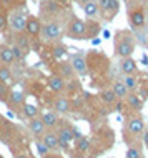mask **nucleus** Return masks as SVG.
I'll list each match as a JSON object with an SVG mask.
<instances>
[{"instance_id":"nucleus-1","label":"nucleus","mask_w":148,"mask_h":158,"mask_svg":"<svg viewBox=\"0 0 148 158\" xmlns=\"http://www.w3.org/2000/svg\"><path fill=\"white\" fill-rule=\"evenodd\" d=\"M133 50H135V38L126 32H118L115 42V53L120 58H125V57H132Z\"/></svg>"},{"instance_id":"nucleus-2","label":"nucleus","mask_w":148,"mask_h":158,"mask_svg":"<svg viewBox=\"0 0 148 158\" xmlns=\"http://www.w3.org/2000/svg\"><path fill=\"white\" fill-rule=\"evenodd\" d=\"M65 33L68 37H72V38H83V37H87V33H88V22L73 17V19L67 23Z\"/></svg>"},{"instance_id":"nucleus-3","label":"nucleus","mask_w":148,"mask_h":158,"mask_svg":"<svg viewBox=\"0 0 148 158\" xmlns=\"http://www.w3.org/2000/svg\"><path fill=\"white\" fill-rule=\"evenodd\" d=\"M40 33H43V37L47 38V40H57V42H60L62 37L65 35V30H63V27H62L60 22H57V20H50V22L42 25Z\"/></svg>"},{"instance_id":"nucleus-4","label":"nucleus","mask_w":148,"mask_h":158,"mask_svg":"<svg viewBox=\"0 0 148 158\" xmlns=\"http://www.w3.org/2000/svg\"><path fill=\"white\" fill-rule=\"evenodd\" d=\"M98 2V8L103 14L105 20H113V17L118 12V0H97Z\"/></svg>"},{"instance_id":"nucleus-5","label":"nucleus","mask_w":148,"mask_h":158,"mask_svg":"<svg viewBox=\"0 0 148 158\" xmlns=\"http://www.w3.org/2000/svg\"><path fill=\"white\" fill-rule=\"evenodd\" d=\"M25 23H27V15L22 12H14L8 17V27L14 32H25Z\"/></svg>"},{"instance_id":"nucleus-6","label":"nucleus","mask_w":148,"mask_h":158,"mask_svg":"<svg viewBox=\"0 0 148 158\" xmlns=\"http://www.w3.org/2000/svg\"><path fill=\"white\" fill-rule=\"evenodd\" d=\"M40 30H42V22L37 19V17L28 15L27 17V23H25V33H27L28 37H39Z\"/></svg>"},{"instance_id":"nucleus-7","label":"nucleus","mask_w":148,"mask_h":158,"mask_svg":"<svg viewBox=\"0 0 148 158\" xmlns=\"http://www.w3.org/2000/svg\"><path fill=\"white\" fill-rule=\"evenodd\" d=\"M7 103L10 108H20L23 103H25V95H23V92H20V90H12V92H8V95H7Z\"/></svg>"},{"instance_id":"nucleus-8","label":"nucleus","mask_w":148,"mask_h":158,"mask_svg":"<svg viewBox=\"0 0 148 158\" xmlns=\"http://www.w3.org/2000/svg\"><path fill=\"white\" fill-rule=\"evenodd\" d=\"M28 130H30V133H32L33 136H35V138H40V136L45 133L47 127L43 125L42 118L35 117V118H30V122H28Z\"/></svg>"},{"instance_id":"nucleus-9","label":"nucleus","mask_w":148,"mask_h":158,"mask_svg":"<svg viewBox=\"0 0 148 158\" xmlns=\"http://www.w3.org/2000/svg\"><path fill=\"white\" fill-rule=\"evenodd\" d=\"M128 20H130V25L137 30V28H142L145 25V12L142 8H137V10H132L128 15Z\"/></svg>"},{"instance_id":"nucleus-10","label":"nucleus","mask_w":148,"mask_h":158,"mask_svg":"<svg viewBox=\"0 0 148 158\" xmlns=\"http://www.w3.org/2000/svg\"><path fill=\"white\" fill-rule=\"evenodd\" d=\"M120 70L123 75H135L137 73V62L132 57H125L120 60Z\"/></svg>"},{"instance_id":"nucleus-11","label":"nucleus","mask_w":148,"mask_h":158,"mask_svg":"<svg viewBox=\"0 0 148 158\" xmlns=\"http://www.w3.org/2000/svg\"><path fill=\"white\" fill-rule=\"evenodd\" d=\"M82 8H83V14H85L88 19H93V17H97L100 14L98 2H97V0H88V2H85L82 5Z\"/></svg>"},{"instance_id":"nucleus-12","label":"nucleus","mask_w":148,"mask_h":158,"mask_svg":"<svg viewBox=\"0 0 148 158\" xmlns=\"http://www.w3.org/2000/svg\"><path fill=\"white\" fill-rule=\"evenodd\" d=\"M42 136H43L42 142L47 145L50 150H57V148H58V136H57L55 131H47V130H45V133Z\"/></svg>"},{"instance_id":"nucleus-13","label":"nucleus","mask_w":148,"mask_h":158,"mask_svg":"<svg viewBox=\"0 0 148 158\" xmlns=\"http://www.w3.org/2000/svg\"><path fill=\"white\" fill-rule=\"evenodd\" d=\"M53 108L57 110V113H67V112H70L72 103H70L68 98H65V97H58L57 100L53 102Z\"/></svg>"},{"instance_id":"nucleus-14","label":"nucleus","mask_w":148,"mask_h":158,"mask_svg":"<svg viewBox=\"0 0 148 158\" xmlns=\"http://www.w3.org/2000/svg\"><path fill=\"white\" fill-rule=\"evenodd\" d=\"M145 130V123L142 118H130L128 120V131L132 135H140Z\"/></svg>"},{"instance_id":"nucleus-15","label":"nucleus","mask_w":148,"mask_h":158,"mask_svg":"<svg viewBox=\"0 0 148 158\" xmlns=\"http://www.w3.org/2000/svg\"><path fill=\"white\" fill-rule=\"evenodd\" d=\"M72 70L78 75H85L87 73V62L83 57H75L72 62Z\"/></svg>"},{"instance_id":"nucleus-16","label":"nucleus","mask_w":148,"mask_h":158,"mask_svg":"<svg viewBox=\"0 0 148 158\" xmlns=\"http://www.w3.org/2000/svg\"><path fill=\"white\" fill-rule=\"evenodd\" d=\"M40 118H42V122H43V125L47 128H55L57 123H58V115L55 112H45Z\"/></svg>"},{"instance_id":"nucleus-17","label":"nucleus","mask_w":148,"mask_h":158,"mask_svg":"<svg viewBox=\"0 0 148 158\" xmlns=\"http://www.w3.org/2000/svg\"><path fill=\"white\" fill-rule=\"evenodd\" d=\"M125 100H126V103H128L130 108H133V110H140L142 106H143V102H142V98L137 95V93H126V97H125Z\"/></svg>"},{"instance_id":"nucleus-18","label":"nucleus","mask_w":148,"mask_h":158,"mask_svg":"<svg viewBox=\"0 0 148 158\" xmlns=\"http://www.w3.org/2000/svg\"><path fill=\"white\" fill-rule=\"evenodd\" d=\"M48 85H50V88H52L53 92L60 93V92H63V88H65V80H63L62 77L53 75V77L48 78Z\"/></svg>"},{"instance_id":"nucleus-19","label":"nucleus","mask_w":148,"mask_h":158,"mask_svg":"<svg viewBox=\"0 0 148 158\" xmlns=\"http://www.w3.org/2000/svg\"><path fill=\"white\" fill-rule=\"evenodd\" d=\"M112 90H113V93H115V97L120 98V100H123V98L126 97V93L130 92L128 88L125 87V83L121 82V80H117V82L113 83V88H112Z\"/></svg>"},{"instance_id":"nucleus-20","label":"nucleus","mask_w":148,"mask_h":158,"mask_svg":"<svg viewBox=\"0 0 148 158\" xmlns=\"http://www.w3.org/2000/svg\"><path fill=\"white\" fill-rule=\"evenodd\" d=\"M0 62H2V65H10L14 62V55L10 52V47H5V45L0 47Z\"/></svg>"},{"instance_id":"nucleus-21","label":"nucleus","mask_w":148,"mask_h":158,"mask_svg":"<svg viewBox=\"0 0 148 158\" xmlns=\"http://www.w3.org/2000/svg\"><path fill=\"white\" fill-rule=\"evenodd\" d=\"M22 113H23V117L25 118H35V117H39V108H37L35 105H32V103H23L22 106Z\"/></svg>"},{"instance_id":"nucleus-22","label":"nucleus","mask_w":148,"mask_h":158,"mask_svg":"<svg viewBox=\"0 0 148 158\" xmlns=\"http://www.w3.org/2000/svg\"><path fill=\"white\" fill-rule=\"evenodd\" d=\"M57 136H58V140H62V142H67L68 145L73 142V131H72L70 128H67V127H62L60 130L57 131Z\"/></svg>"},{"instance_id":"nucleus-23","label":"nucleus","mask_w":148,"mask_h":158,"mask_svg":"<svg viewBox=\"0 0 148 158\" xmlns=\"http://www.w3.org/2000/svg\"><path fill=\"white\" fill-rule=\"evenodd\" d=\"M10 80H12V72L8 65H0V82L10 83Z\"/></svg>"},{"instance_id":"nucleus-24","label":"nucleus","mask_w":148,"mask_h":158,"mask_svg":"<svg viewBox=\"0 0 148 158\" xmlns=\"http://www.w3.org/2000/svg\"><path fill=\"white\" fill-rule=\"evenodd\" d=\"M101 100H103L105 103L112 105V103H115L117 97H115V93H113V90H103L101 92Z\"/></svg>"},{"instance_id":"nucleus-25","label":"nucleus","mask_w":148,"mask_h":158,"mask_svg":"<svg viewBox=\"0 0 148 158\" xmlns=\"http://www.w3.org/2000/svg\"><path fill=\"white\" fill-rule=\"evenodd\" d=\"M121 82L125 83V87L128 88V90L137 88V78H135V75H123V80H121Z\"/></svg>"},{"instance_id":"nucleus-26","label":"nucleus","mask_w":148,"mask_h":158,"mask_svg":"<svg viewBox=\"0 0 148 158\" xmlns=\"http://www.w3.org/2000/svg\"><path fill=\"white\" fill-rule=\"evenodd\" d=\"M10 52H12V55H14V60H17V58H22V57H23V50H22V47H18L17 44L10 45Z\"/></svg>"},{"instance_id":"nucleus-27","label":"nucleus","mask_w":148,"mask_h":158,"mask_svg":"<svg viewBox=\"0 0 148 158\" xmlns=\"http://www.w3.org/2000/svg\"><path fill=\"white\" fill-rule=\"evenodd\" d=\"M47 8H48V12L50 14H57V12H60L62 10V5H58L55 0H47Z\"/></svg>"},{"instance_id":"nucleus-28","label":"nucleus","mask_w":148,"mask_h":158,"mask_svg":"<svg viewBox=\"0 0 148 158\" xmlns=\"http://www.w3.org/2000/svg\"><path fill=\"white\" fill-rule=\"evenodd\" d=\"M67 55H68V53H67V50L63 48L62 45H57V47L53 48V57H55V58H65Z\"/></svg>"},{"instance_id":"nucleus-29","label":"nucleus","mask_w":148,"mask_h":158,"mask_svg":"<svg viewBox=\"0 0 148 158\" xmlns=\"http://www.w3.org/2000/svg\"><path fill=\"white\" fill-rule=\"evenodd\" d=\"M7 27H8V17L5 12L0 10V32H5Z\"/></svg>"},{"instance_id":"nucleus-30","label":"nucleus","mask_w":148,"mask_h":158,"mask_svg":"<svg viewBox=\"0 0 148 158\" xmlns=\"http://www.w3.org/2000/svg\"><path fill=\"white\" fill-rule=\"evenodd\" d=\"M126 158H142V152L137 147H130L126 152Z\"/></svg>"},{"instance_id":"nucleus-31","label":"nucleus","mask_w":148,"mask_h":158,"mask_svg":"<svg viewBox=\"0 0 148 158\" xmlns=\"http://www.w3.org/2000/svg\"><path fill=\"white\" fill-rule=\"evenodd\" d=\"M37 148H39V153H40L42 156L48 155V153L52 152V150H50V148L47 147V145H45L43 142H42V140H39V142H37Z\"/></svg>"},{"instance_id":"nucleus-32","label":"nucleus","mask_w":148,"mask_h":158,"mask_svg":"<svg viewBox=\"0 0 148 158\" xmlns=\"http://www.w3.org/2000/svg\"><path fill=\"white\" fill-rule=\"evenodd\" d=\"M8 88H7V83L0 82V102H5L7 100V95H8Z\"/></svg>"},{"instance_id":"nucleus-33","label":"nucleus","mask_w":148,"mask_h":158,"mask_svg":"<svg viewBox=\"0 0 148 158\" xmlns=\"http://www.w3.org/2000/svg\"><path fill=\"white\" fill-rule=\"evenodd\" d=\"M77 147H78V150H82V152H85L88 150V147H90V142H88V138H78V143H77Z\"/></svg>"},{"instance_id":"nucleus-34","label":"nucleus","mask_w":148,"mask_h":158,"mask_svg":"<svg viewBox=\"0 0 148 158\" xmlns=\"http://www.w3.org/2000/svg\"><path fill=\"white\" fill-rule=\"evenodd\" d=\"M17 3V0H0V5L2 7H14Z\"/></svg>"},{"instance_id":"nucleus-35","label":"nucleus","mask_w":148,"mask_h":158,"mask_svg":"<svg viewBox=\"0 0 148 158\" xmlns=\"http://www.w3.org/2000/svg\"><path fill=\"white\" fill-rule=\"evenodd\" d=\"M55 2H57L58 5H62V7H70L72 5V0H55Z\"/></svg>"},{"instance_id":"nucleus-36","label":"nucleus","mask_w":148,"mask_h":158,"mask_svg":"<svg viewBox=\"0 0 148 158\" xmlns=\"http://www.w3.org/2000/svg\"><path fill=\"white\" fill-rule=\"evenodd\" d=\"M15 158H28L27 155H15Z\"/></svg>"},{"instance_id":"nucleus-37","label":"nucleus","mask_w":148,"mask_h":158,"mask_svg":"<svg viewBox=\"0 0 148 158\" xmlns=\"http://www.w3.org/2000/svg\"><path fill=\"white\" fill-rule=\"evenodd\" d=\"M77 2L80 3V5H83V3H85V2H88V0H77Z\"/></svg>"},{"instance_id":"nucleus-38","label":"nucleus","mask_w":148,"mask_h":158,"mask_svg":"<svg viewBox=\"0 0 148 158\" xmlns=\"http://www.w3.org/2000/svg\"><path fill=\"white\" fill-rule=\"evenodd\" d=\"M0 65H2V62H0Z\"/></svg>"},{"instance_id":"nucleus-39","label":"nucleus","mask_w":148,"mask_h":158,"mask_svg":"<svg viewBox=\"0 0 148 158\" xmlns=\"http://www.w3.org/2000/svg\"><path fill=\"white\" fill-rule=\"evenodd\" d=\"M0 158H2V156H0Z\"/></svg>"}]
</instances>
